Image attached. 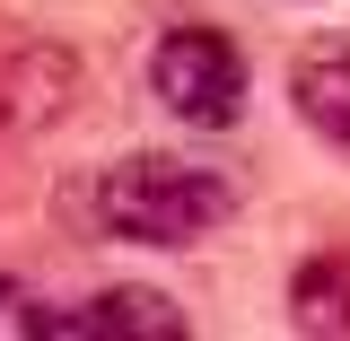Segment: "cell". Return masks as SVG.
<instances>
[{"label": "cell", "instance_id": "obj_1", "mask_svg": "<svg viewBox=\"0 0 350 341\" xmlns=\"http://www.w3.org/2000/svg\"><path fill=\"white\" fill-rule=\"evenodd\" d=\"M237 210L228 175L193 167V158H167V149H131L96 175V228L123 236V245H202L219 219Z\"/></svg>", "mask_w": 350, "mask_h": 341}, {"label": "cell", "instance_id": "obj_2", "mask_svg": "<svg viewBox=\"0 0 350 341\" xmlns=\"http://www.w3.org/2000/svg\"><path fill=\"white\" fill-rule=\"evenodd\" d=\"M149 96L193 131H228L245 114V53L219 27H167L149 53Z\"/></svg>", "mask_w": 350, "mask_h": 341}, {"label": "cell", "instance_id": "obj_3", "mask_svg": "<svg viewBox=\"0 0 350 341\" xmlns=\"http://www.w3.org/2000/svg\"><path fill=\"white\" fill-rule=\"evenodd\" d=\"M79 87H88V70H79L70 44H44V36L36 44H9V53H0V131L36 140V131L70 123Z\"/></svg>", "mask_w": 350, "mask_h": 341}, {"label": "cell", "instance_id": "obj_4", "mask_svg": "<svg viewBox=\"0 0 350 341\" xmlns=\"http://www.w3.org/2000/svg\"><path fill=\"white\" fill-rule=\"evenodd\" d=\"M289 105H298V123L315 140H333L350 149V36H324L298 53V70H289Z\"/></svg>", "mask_w": 350, "mask_h": 341}, {"label": "cell", "instance_id": "obj_5", "mask_svg": "<svg viewBox=\"0 0 350 341\" xmlns=\"http://www.w3.org/2000/svg\"><path fill=\"white\" fill-rule=\"evenodd\" d=\"M70 333H96V341H184V306L167 289H96L88 306H70Z\"/></svg>", "mask_w": 350, "mask_h": 341}, {"label": "cell", "instance_id": "obj_6", "mask_svg": "<svg viewBox=\"0 0 350 341\" xmlns=\"http://www.w3.org/2000/svg\"><path fill=\"white\" fill-rule=\"evenodd\" d=\"M289 315H298V333H315V341L350 333V262H342V254L298 262V280H289Z\"/></svg>", "mask_w": 350, "mask_h": 341}, {"label": "cell", "instance_id": "obj_7", "mask_svg": "<svg viewBox=\"0 0 350 341\" xmlns=\"http://www.w3.org/2000/svg\"><path fill=\"white\" fill-rule=\"evenodd\" d=\"M36 333H70V315H53L27 280L0 271V341H36Z\"/></svg>", "mask_w": 350, "mask_h": 341}]
</instances>
